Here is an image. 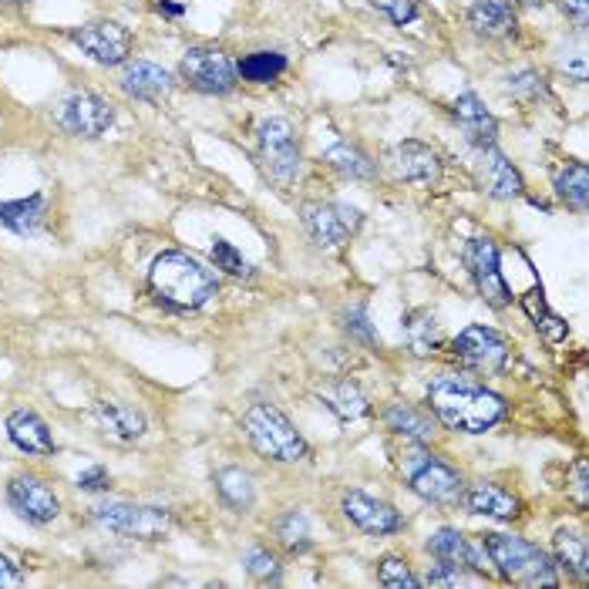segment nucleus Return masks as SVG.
I'll use <instances>...</instances> for the list:
<instances>
[{
    "mask_svg": "<svg viewBox=\"0 0 589 589\" xmlns=\"http://www.w3.org/2000/svg\"><path fill=\"white\" fill-rule=\"evenodd\" d=\"M44 216H48V196L44 192H34V196L14 202H0V226L17 236H34L41 229Z\"/></svg>",
    "mask_w": 589,
    "mask_h": 589,
    "instance_id": "25",
    "label": "nucleus"
},
{
    "mask_svg": "<svg viewBox=\"0 0 589 589\" xmlns=\"http://www.w3.org/2000/svg\"><path fill=\"white\" fill-rule=\"evenodd\" d=\"M344 327H347V334L357 337V340H364V344H371V347L381 344L377 330L371 327V320H367V307H364V303H361V307H351V310H347Z\"/></svg>",
    "mask_w": 589,
    "mask_h": 589,
    "instance_id": "42",
    "label": "nucleus"
},
{
    "mask_svg": "<svg viewBox=\"0 0 589 589\" xmlns=\"http://www.w3.org/2000/svg\"><path fill=\"white\" fill-rule=\"evenodd\" d=\"M54 122L75 138H101L115 125V108L108 98L88 88H71L64 91L54 105Z\"/></svg>",
    "mask_w": 589,
    "mask_h": 589,
    "instance_id": "8",
    "label": "nucleus"
},
{
    "mask_svg": "<svg viewBox=\"0 0 589 589\" xmlns=\"http://www.w3.org/2000/svg\"><path fill=\"white\" fill-rule=\"evenodd\" d=\"M472 583V576H465V566H455V563H441L428 569V576L421 579V586H468Z\"/></svg>",
    "mask_w": 589,
    "mask_h": 589,
    "instance_id": "41",
    "label": "nucleus"
},
{
    "mask_svg": "<svg viewBox=\"0 0 589 589\" xmlns=\"http://www.w3.org/2000/svg\"><path fill=\"white\" fill-rule=\"evenodd\" d=\"M324 159L330 169L340 172V176L351 179V182H367L377 176V162L351 142H337L334 149H327Z\"/></svg>",
    "mask_w": 589,
    "mask_h": 589,
    "instance_id": "32",
    "label": "nucleus"
},
{
    "mask_svg": "<svg viewBox=\"0 0 589 589\" xmlns=\"http://www.w3.org/2000/svg\"><path fill=\"white\" fill-rule=\"evenodd\" d=\"M95 418L98 428L105 431L108 438L122 441V445H132L149 431V421L145 414L135 408V404H122V401H98L95 404Z\"/></svg>",
    "mask_w": 589,
    "mask_h": 589,
    "instance_id": "22",
    "label": "nucleus"
},
{
    "mask_svg": "<svg viewBox=\"0 0 589 589\" xmlns=\"http://www.w3.org/2000/svg\"><path fill=\"white\" fill-rule=\"evenodd\" d=\"M401 472L408 478V489L431 505H458L465 492L462 472L425 448H408L401 455Z\"/></svg>",
    "mask_w": 589,
    "mask_h": 589,
    "instance_id": "5",
    "label": "nucleus"
},
{
    "mask_svg": "<svg viewBox=\"0 0 589 589\" xmlns=\"http://www.w3.org/2000/svg\"><path fill=\"white\" fill-rule=\"evenodd\" d=\"M482 542L492 559V569L505 583L526 586V589L559 586L556 559H552L546 549H539L536 542H529L522 536H509V532H489V536H482Z\"/></svg>",
    "mask_w": 589,
    "mask_h": 589,
    "instance_id": "3",
    "label": "nucleus"
},
{
    "mask_svg": "<svg viewBox=\"0 0 589 589\" xmlns=\"http://www.w3.org/2000/svg\"><path fill=\"white\" fill-rule=\"evenodd\" d=\"M256 149H260V162L276 186H293L303 172V152L293 132L290 118H263L256 125Z\"/></svg>",
    "mask_w": 589,
    "mask_h": 589,
    "instance_id": "6",
    "label": "nucleus"
},
{
    "mask_svg": "<svg viewBox=\"0 0 589 589\" xmlns=\"http://www.w3.org/2000/svg\"><path fill=\"white\" fill-rule=\"evenodd\" d=\"M465 17L468 27L482 38H509V34H515V24H519L512 0H475Z\"/></svg>",
    "mask_w": 589,
    "mask_h": 589,
    "instance_id": "24",
    "label": "nucleus"
},
{
    "mask_svg": "<svg viewBox=\"0 0 589 589\" xmlns=\"http://www.w3.org/2000/svg\"><path fill=\"white\" fill-rule=\"evenodd\" d=\"M452 118L478 152L489 149V145H495V138H499V122H495V115L485 108V101L475 91H462L452 101Z\"/></svg>",
    "mask_w": 589,
    "mask_h": 589,
    "instance_id": "19",
    "label": "nucleus"
},
{
    "mask_svg": "<svg viewBox=\"0 0 589 589\" xmlns=\"http://www.w3.org/2000/svg\"><path fill=\"white\" fill-rule=\"evenodd\" d=\"M573 492H576V502L589 505V468H586V458H579L576 468H573Z\"/></svg>",
    "mask_w": 589,
    "mask_h": 589,
    "instance_id": "44",
    "label": "nucleus"
},
{
    "mask_svg": "<svg viewBox=\"0 0 589 589\" xmlns=\"http://www.w3.org/2000/svg\"><path fill=\"white\" fill-rule=\"evenodd\" d=\"M465 505L472 515H489V519H502V522H512L522 515V502L519 495L505 492L502 485L495 482H475V485H465L462 499H458Z\"/></svg>",
    "mask_w": 589,
    "mask_h": 589,
    "instance_id": "21",
    "label": "nucleus"
},
{
    "mask_svg": "<svg viewBox=\"0 0 589 589\" xmlns=\"http://www.w3.org/2000/svg\"><path fill=\"white\" fill-rule=\"evenodd\" d=\"M21 583H24L21 569H17L7 556H0V586H21Z\"/></svg>",
    "mask_w": 589,
    "mask_h": 589,
    "instance_id": "46",
    "label": "nucleus"
},
{
    "mask_svg": "<svg viewBox=\"0 0 589 589\" xmlns=\"http://www.w3.org/2000/svg\"><path fill=\"white\" fill-rule=\"evenodd\" d=\"M388 169L398 182H414V186H431L441 179V159L431 145L418 138H404L388 152Z\"/></svg>",
    "mask_w": 589,
    "mask_h": 589,
    "instance_id": "16",
    "label": "nucleus"
},
{
    "mask_svg": "<svg viewBox=\"0 0 589 589\" xmlns=\"http://www.w3.org/2000/svg\"><path fill=\"white\" fill-rule=\"evenodd\" d=\"M482 186L489 192L492 199H519L526 196V182H522V172L515 169V165L505 159V155L489 145V149H482Z\"/></svg>",
    "mask_w": 589,
    "mask_h": 589,
    "instance_id": "23",
    "label": "nucleus"
},
{
    "mask_svg": "<svg viewBox=\"0 0 589 589\" xmlns=\"http://www.w3.org/2000/svg\"><path fill=\"white\" fill-rule=\"evenodd\" d=\"M179 78L199 95H229L236 88V61L223 48L196 44L182 54Z\"/></svg>",
    "mask_w": 589,
    "mask_h": 589,
    "instance_id": "9",
    "label": "nucleus"
},
{
    "mask_svg": "<svg viewBox=\"0 0 589 589\" xmlns=\"http://www.w3.org/2000/svg\"><path fill=\"white\" fill-rule=\"evenodd\" d=\"M112 485V475H108L105 465H88L78 472V489L81 492H108Z\"/></svg>",
    "mask_w": 589,
    "mask_h": 589,
    "instance_id": "43",
    "label": "nucleus"
},
{
    "mask_svg": "<svg viewBox=\"0 0 589 589\" xmlns=\"http://www.w3.org/2000/svg\"><path fill=\"white\" fill-rule=\"evenodd\" d=\"M91 512H95V519L105 529L118 532V536H135V539H142V542H159L165 532L172 529L169 509H159V505L101 502Z\"/></svg>",
    "mask_w": 589,
    "mask_h": 589,
    "instance_id": "10",
    "label": "nucleus"
},
{
    "mask_svg": "<svg viewBox=\"0 0 589 589\" xmlns=\"http://www.w3.org/2000/svg\"><path fill=\"white\" fill-rule=\"evenodd\" d=\"M377 583L388 589H421V579L411 573L408 559L401 556H384L377 563Z\"/></svg>",
    "mask_w": 589,
    "mask_h": 589,
    "instance_id": "37",
    "label": "nucleus"
},
{
    "mask_svg": "<svg viewBox=\"0 0 589 589\" xmlns=\"http://www.w3.org/2000/svg\"><path fill=\"white\" fill-rule=\"evenodd\" d=\"M209 256H213V263H216V270H226V273H233V276H250L253 266L243 260V253L236 250L229 239L223 236H216L213 239V246H209Z\"/></svg>",
    "mask_w": 589,
    "mask_h": 589,
    "instance_id": "38",
    "label": "nucleus"
},
{
    "mask_svg": "<svg viewBox=\"0 0 589 589\" xmlns=\"http://www.w3.org/2000/svg\"><path fill=\"white\" fill-rule=\"evenodd\" d=\"M216 495L223 499L233 512H250L256 502V482L246 468L239 465H226L213 475Z\"/></svg>",
    "mask_w": 589,
    "mask_h": 589,
    "instance_id": "28",
    "label": "nucleus"
},
{
    "mask_svg": "<svg viewBox=\"0 0 589 589\" xmlns=\"http://www.w3.org/2000/svg\"><path fill=\"white\" fill-rule=\"evenodd\" d=\"M155 11L162 17H182L186 14V4H176V0H155Z\"/></svg>",
    "mask_w": 589,
    "mask_h": 589,
    "instance_id": "47",
    "label": "nucleus"
},
{
    "mask_svg": "<svg viewBox=\"0 0 589 589\" xmlns=\"http://www.w3.org/2000/svg\"><path fill=\"white\" fill-rule=\"evenodd\" d=\"M401 334H404V344L411 347L414 357H431L441 351V327L431 310L418 307L411 310V314H404L401 320Z\"/></svg>",
    "mask_w": 589,
    "mask_h": 589,
    "instance_id": "26",
    "label": "nucleus"
},
{
    "mask_svg": "<svg viewBox=\"0 0 589 589\" xmlns=\"http://www.w3.org/2000/svg\"><path fill=\"white\" fill-rule=\"evenodd\" d=\"M505 91L519 101H546L549 98V81L542 78L536 68H519L505 78Z\"/></svg>",
    "mask_w": 589,
    "mask_h": 589,
    "instance_id": "36",
    "label": "nucleus"
},
{
    "mask_svg": "<svg viewBox=\"0 0 589 589\" xmlns=\"http://www.w3.org/2000/svg\"><path fill=\"white\" fill-rule=\"evenodd\" d=\"M149 290L155 303L169 310H199L219 293V280L196 256L182 250H165L152 260Z\"/></svg>",
    "mask_w": 589,
    "mask_h": 589,
    "instance_id": "2",
    "label": "nucleus"
},
{
    "mask_svg": "<svg viewBox=\"0 0 589 589\" xmlns=\"http://www.w3.org/2000/svg\"><path fill=\"white\" fill-rule=\"evenodd\" d=\"M465 266L472 273L482 300L495 310H505L512 303V290L499 270V246L489 236H475L465 243Z\"/></svg>",
    "mask_w": 589,
    "mask_h": 589,
    "instance_id": "13",
    "label": "nucleus"
},
{
    "mask_svg": "<svg viewBox=\"0 0 589 589\" xmlns=\"http://www.w3.org/2000/svg\"><path fill=\"white\" fill-rule=\"evenodd\" d=\"M448 354L475 374H502L512 357V344L499 334V330L472 324L448 344Z\"/></svg>",
    "mask_w": 589,
    "mask_h": 589,
    "instance_id": "11",
    "label": "nucleus"
},
{
    "mask_svg": "<svg viewBox=\"0 0 589 589\" xmlns=\"http://www.w3.org/2000/svg\"><path fill=\"white\" fill-rule=\"evenodd\" d=\"M428 408L445 428L462 431V435H485L509 414V404L478 384L472 374L465 371H445L435 374L425 388Z\"/></svg>",
    "mask_w": 589,
    "mask_h": 589,
    "instance_id": "1",
    "label": "nucleus"
},
{
    "mask_svg": "<svg viewBox=\"0 0 589 589\" xmlns=\"http://www.w3.org/2000/svg\"><path fill=\"white\" fill-rule=\"evenodd\" d=\"M317 398L324 401L327 411H334L340 421H357L371 414V401L364 398V391L351 381H334L327 388L317 391Z\"/></svg>",
    "mask_w": 589,
    "mask_h": 589,
    "instance_id": "29",
    "label": "nucleus"
},
{
    "mask_svg": "<svg viewBox=\"0 0 589 589\" xmlns=\"http://www.w3.org/2000/svg\"><path fill=\"white\" fill-rule=\"evenodd\" d=\"M7 441L24 455H38V458H51L58 455V441H54L48 421L41 418L38 411L31 408H14L4 421Z\"/></svg>",
    "mask_w": 589,
    "mask_h": 589,
    "instance_id": "18",
    "label": "nucleus"
},
{
    "mask_svg": "<svg viewBox=\"0 0 589 589\" xmlns=\"http://www.w3.org/2000/svg\"><path fill=\"white\" fill-rule=\"evenodd\" d=\"M300 223L320 250H340L361 233L364 213L347 202H303Z\"/></svg>",
    "mask_w": 589,
    "mask_h": 589,
    "instance_id": "7",
    "label": "nucleus"
},
{
    "mask_svg": "<svg viewBox=\"0 0 589 589\" xmlns=\"http://www.w3.org/2000/svg\"><path fill=\"white\" fill-rule=\"evenodd\" d=\"M522 310H526V317L532 320V327H536L539 334L549 340V344H559V340H566V337H569L566 320H563V317H556V314H552V310H549L546 297H542V287L529 290L526 297H522Z\"/></svg>",
    "mask_w": 589,
    "mask_h": 589,
    "instance_id": "34",
    "label": "nucleus"
},
{
    "mask_svg": "<svg viewBox=\"0 0 589 589\" xmlns=\"http://www.w3.org/2000/svg\"><path fill=\"white\" fill-rule=\"evenodd\" d=\"M559 11L566 17H573L576 27H586V14H589V0H559Z\"/></svg>",
    "mask_w": 589,
    "mask_h": 589,
    "instance_id": "45",
    "label": "nucleus"
},
{
    "mask_svg": "<svg viewBox=\"0 0 589 589\" xmlns=\"http://www.w3.org/2000/svg\"><path fill=\"white\" fill-rule=\"evenodd\" d=\"M7 4H24V0H7Z\"/></svg>",
    "mask_w": 589,
    "mask_h": 589,
    "instance_id": "49",
    "label": "nucleus"
},
{
    "mask_svg": "<svg viewBox=\"0 0 589 589\" xmlns=\"http://www.w3.org/2000/svg\"><path fill=\"white\" fill-rule=\"evenodd\" d=\"M425 549L435 559H441V563L465 566V569H472V573H492V559H489V552H485V542L468 539L465 532H458V529L445 526V529L431 532Z\"/></svg>",
    "mask_w": 589,
    "mask_h": 589,
    "instance_id": "17",
    "label": "nucleus"
},
{
    "mask_svg": "<svg viewBox=\"0 0 589 589\" xmlns=\"http://www.w3.org/2000/svg\"><path fill=\"white\" fill-rule=\"evenodd\" d=\"M7 505L17 512V519L31 522V526H48L61 515L58 492L31 472H21L7 482Z\"/></svg>",
    "mask_w": 589,
    "mask_h": 589,
    "instance_id": "14",
    "label": "nucleus"
},
{
    "mask_svg": "<svg viewBox=\"0 0 589 589\" xmlns=\"http://www.w3.org/2000/svg\"><path fill=\"white\" fill-rule=\"evenodd\" d=\"M522 4H526V7H542L546 0H522Z\"/></svg>",
    "mask_w": 589,
    "mask_h": 589,
    "instance_id": "48",
    "label": "nucleus"
},
{
    "mask_svg": "<svg viewBox=\"0 0 589 589\" xmlns=\"http://www.w3.org/2000/svg\"><path fill=\"white\" fill-rule=\"evenodd\" d=\"M290 61L280 51H253L236 61V78L250 81V85H273L287 75Z\"/></svg>",
    "mask_w": 589,
    "mask_h": 589,
    "instance_id": "31",
    "label": "nucleus"
},
{
    "mask_svg": "<svg viewBox=\"0 0 589 589\" xmlns=\"http://www.w3.org/2000/svg\"><path fill=\"white\" fill-rule=\"evenodd\" d=\"M556 196L566 209H573L576 216L586 213V199H589V169L583 162H566L556 172Z\"/></svg>",
    "mask_w": 589,
    "mask_h": 589,
    "instance_id": "33",
    "label": "nucleus"
},
{
    "mask_svg": "<svg viewBox=\"0 0 589 589\" xmlns=\"http://www.w3.org/2000/svg\"><path fill=\"white\" fill-rule=\"evenodd\" d=\"M374 7L381 14H388V21L394 27H408L411 21H418L421 17L418 0H374Z\"/></svg>",
    "mask_w": 589,
    "mask_h": 589,
    "instance_id": "40",
    "label": "nucleus"
},
{
    "mask_svg": "<svg viewBox=\"0 0 589 589\" xmlns=\"http://www.w3.org/2000/svg\"><path fill=\"white\" fill-rule=\"evenodd\" d=\"M340 512H344V519L351 522L354 529H361L364 536H398V532L408 529V519H404L394 505L371 499V495H364L357 489L344 492Z\"/></svg>",
    "mask_w": 589,
    "mask_h": 589,
    "instance_id": "15",
    "label": "nucleus"
},
{
    "mask_svg": "<svg viewBox=\"0 0 589 589\" xmlns=\"http://www.w3.org/2000/svg\"><path fill=\"white\" fill-rule=\"evenodd\" d=\"M552 556H556V569H566L579 583L589 579V546L579 532L559 529L556 536H552Z\"/></svg>",
    "mask_w": 589,
    "mask_h": 589,
    "instance_id": "30",
    "label": "nucleus"
},
{
    "mask_svg": "<svg viewBox=\"0 0 589 589\" xmlns=\"http://www.w3.org/2000/svg\"><path fill=\"white\" fill-rule=\"evenodd\" d=\"M384 425H388L394 435L411 438V441H418V445H425V441H431L438 435L435 418L425 414V411H418L414 404H404V401L388 404V411H384Z\"/></svg>",
    "mask_w": 589,
    "mask_h": 589,
    "instance_id": "27",
    "label": "nucleus"
},
{
    "mask_svg": "<svg viewBox=\"0 0 589 589\" xmlns=\"http://www.w3.org/2000/svg\"><path fill=\"white\" fill-rule=\"evenodd\" d=\"M118 88L135 101H159L176 88V78L155 61H128L118 78Z\"/></svg>",
    "mask_w": 589,
    "mask_h": 589,
    "instance_id": "20",
    "label": "nucleus"
},
{
    "mask_svg": "<svg viewBox=\"0 0 589 589\" xmlns=\"http://www.w3.org/2000/svg\"><path fill=\"white\" fill-rule=\"evenodd\" d=\"M243 566H246V573L256 576L260 583H280V579H283V573H280V559H276L273 552L263 549V546H256V549L246 552Z\"/></svg>",
    "mask_w": 589,
    "mask_h": 589,
    "instance_id": "39",
    "label": "nucleus"
},
{
    "mask_svg": "<svg viewBox=\"0 0 589 589\" xmlns=\"http://www.w3.org/2000/svg\"><path fill=\"white\" fill-rule=\"evenodd\" d=\"M71 44L91 58L101 68H115V64H125L128 54L135 48V34L122 27L118 21H95V24H81L68 34Z\"/></svg>",
    "mask_w": 589,
    "mask_h": 589,
    "instance_id": "12",
    "label": "nucleus"
},
{
    "mask_svg": "<svg viewBox=\"0 0 589 589\" xmlns=\"http://www.w3.org/2000/svg\"><path fill=\"white\" fill-rule=\"evenodd\" d=\"M243 431L256 452L263 458H270V462L293 465L310 455V445L303 441L300 431L293 428V421L276 408V404L260 401V404H253V408H246Z\"/></svg>",
    "mask_w": 589,
    "mask_h": 589,
    "instance_id": "4",
    "label": "nucleus"
},
{
    "mask_svg": "<svg viewBox=\"0 0 589 589\" xmlns=\"http://www.w3.org/2000/svg\"><path fill=\"white\" fill-rule=\"evenodd\" d=\"M276 539H280V546L293 552V556H303V552H310V522H307V515H303L300 509H290L287 515H280L276 519Z\"/></svg>",
    "mask_w": 589,
    "mask_h": 589,
    "instance_id": "35",
    "label": "nucleus"
}]
</instances>
